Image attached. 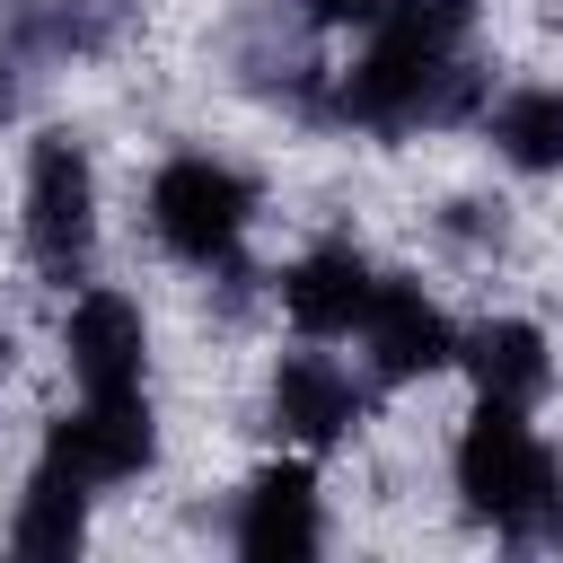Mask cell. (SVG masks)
<instances>
[{
    "instance_id": "6da1fadb",
    "label": "cell",
    "mask_w": 563,
    "mask_h": 563,
    "mask_svg": "<svg viewBox=\"0 0 563 563\" xmlns=\"http://www.w3.org/2000/svg\"><path fill=\"white\" fill-rule=\"evenodd\" d=\"M457 35H466V0H387L378 44L343 79V114L369 132H396L413 114H457L466 106V70L449 62Z\"/></svg>"
},
{
    "instance_id": "7a4b0ae2",
    "label": "cell",
    "mask_w": 563,
    "mask_h": 563,
    "mask_svg": "<svg viewBox=\"0 0 563 563\" xmlns=\"http://www.w3.org/2000/svg\"><path fill=\"white\" fill-rule=\"evenodd\" d=\"M457 493L501 537H528V545L563 537V466L528 431V405H493V396L475 405V422L457 440Z\"/></svg>"
},
{
    "instance_id": "3957f363",
    "label": "cell",
    "mask_w": 563,
    "mask_h": 563,
    "mask_svg": "<svg viewBox=\"0 0 563 563\" xmlns=\"http://www.w3.org/2000/svg\"><path fill=\"white\" fill-rule=\"evenodd\" d=\"M88 238H97V194H88V158L70 132H44L35 158H26V246L53 282H79L88 264Z\"/></svg>"
},
{
    "instance_id": "277c9868",
    "label": "cell",
    "mask_w": 563,
    "mask_h": 563,
    "mask_svg": "<svg viewBox=\"0 0 563 563\" xmlns=\"http://www.w3.org/2000/svg\"><path fill=\"white\" fill-rule=\"evenodd\" d=\"M150 220L167 238V255L185 264H229L238 229H246V185L220 158H167L150 185Z\"/></svg>"
},
{
    "instance_id": "5b68a950",
    "label": "cell",
    "mask_w": 563,
    "mask_h": 563,
    "mask_svg": "<svg viewBox=\"0 0 563 563\" xmlns=\"http://www.w3.org/2000/svg\"><path fill=\"white\" fill-rule=\"evenodd\" d=\"M150 449H158V440H150V405H141V387H132V396H88L70 422H53L44 466H62V475H79V484L97 493V484L141 475Z\"/></svg>"
},
{
    "instance_id": "8992f818",
    "label": "cell",
    "mask_w": 563,
    "mask_h": 563,
    "mask_svg": "<svg viewBox=\"0 0 563 563\" xmlns=\"http://www.w3.org/2000/svg\"><path fill=\"white\" fill-rule=\"evenodd\" d=\"M361 334H369V361H378V378H422V369H440V361H457V334H449V317L413 290V282H378L369 290V317H361Z\"/></svg>"
},
{
    "instance_id": "52a82bcc",
    "label": "cell",
    "mask_w": 563,
    "mask_h": 563,
    "mask_svg": "<svg viewBox=\"0 0 563 563\" xmlns=\"http://www.w3.org/2000/svg\"><path fill=\"white\" fill-rule=\"evenodd\" d=\"M141 308L132 299H114V290H88L79 308H70V369H79V387L88 396H132L141 387Z\"/></svg>"
},
{
    "instance_id": "ba28073f",
    "label": "cell",
    "mask_w": 563,
    "mask_h": 563,
    "mask_svg": "<svg viewBox=\"0 0 563 563\" xmlns=\"http://www.w3.org/2000/svg\"><path fill=\"white\" fill-rule=\"evenodd\" d=\"M238 554H255V563H299V554H317V484H308V466H264V475L246 484Z\"/></svg>"
},
{
    "instance_id": "9c48e42d",
    "label": "cell",
    "mask_w": 563,
    "mask_h": 563,
    "mask_svg": "<svg viewBox=\"0 0 563 563\" xmlns=\"http://www.w3.org/2000/svg\"><path fill=\"white\" fill-rule=\"evenodd\" d=\"M369 290H378V273L352 246H317L308 264L282 273V308H290L299 334H352L369 317Z\"/></svg>"
},
{
    "instance_id": "30bf717a",
    "label": "cell",
    "mask_w": 563,
    "mask_h": 563,
    "mask_svg": "<svg viewBox=\"0 0 563 563\" xmlns=\"http://www.w3.org/2000/svg\"><path fill=\"white\" fill-rule=\"evenodd\" d=\"M273 422H282L299 449H325V440H343V431L361 422V396H352V378H343L334 361L299 352V361L273 369Z\"/></svg>"
},
{
    "instance_id": "8fae6325",
    "label": "cell",
    "mask_w": 563,
    "mask_h": 563,
    "mask_svg": "<svg viewBox=\"0 0 563 563\" xmlns=\"http://www.w3.org/2000/svg\"><path fill=\"white\" fill-rule=\"evenodd\" d=\"M457 361L475 369V387H484L493 405H537V396H545V378H554L545 334H537L528 317H493V325H475V334L457 343Z\"/></svg>"
},
{
    "instance_id": "7c38bea8",
    "label": "cell",
    "mask_w": 563,
    "mask_h": 563,
    "mask_svg": "<svg viewBox=\"0 0 563 563\" xmlns=\"http://www.w3.org/2000/svg\"><path fill=\"white\" fill-rule=\"evenodd\" d=\"M79 528H88V484L62 475V466H35V484H26V501H18V528H9L18 554H70Z\"/></svg>"
},
{
    "instance_id": "4fadbf2b",
    "label": "cell",
    "mask_w": 563,
    "mask_h": 563,
    "mask_svg": "<svg viewBox=\"0 0 563 563\" xmlns=\"http://www.w3.org/2000/svg\"><path fill=\"white\" fill-rule=\"evenodd\" d=\"M493 141L510 167H563V88H519L493 114Z\"/></svg>"
},
{
    "instance_id": "5bb4252c",
    "label": "cell",
    "mask_w": 563,
    "mask_h": 563,
    "mask_svg": "<svg viewBox=\"0 0 563 563\" xmlns=\"http://www.w3.org/2000/svg\"><path fill=\"white\" fill-rule=\"evenodd\" d=\"M378 9H387V0H308L317 26H378Z\"/></svg>"
},
{
    "instance_id": "9a60e30c",
    "label": "cell",
    "mask_w": 563,
    "mask_h": 563,
    "mask_svg": "<svg viewBox=\"0 0 563 563\" xmlns=\"http://www.w3.org/2000/svg\"><path fill=\"white\" fill-rule=\"evenodd\" d=\"M9 97H18V88H9V79H0V114H9Z\"/></svg>"
},
{
    "instance_id": "2e32d148",
    "label": "cell",
    "mask_w": 563,
    "mask_h": 563,
    "mask_svg": "<svg viewBox=\"0 0 563 563\" xmlns=\"http://www.w3.org/2000/svg\"><path fill=\"white\" fill-rule=\"evenodd\" d=\"M0 378H9V334H0Z\"/></svg>"
}]
</instances>
